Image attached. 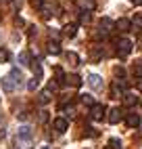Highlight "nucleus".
<instances>
[{"instance_id":"nucleus-9","label":"nucleus","mask_w":142,"mask_h":149,"mask_svg":"<svg viewBox=\"0 0 142 149\" xmlns=\"http://www.w3.org/2000/svg\"><path fill=\"white\" fill-rule=\"evenodd\" d=\"M115 27L119 29V32H130L132 21H130V19H123V17H121V19H117V21H115Z\"/></svg>"},{"instance_id":"nucleus-10","label":"nucleus","mask_w":142,"mask_h":149,"mask_svg":"<svg viewBox=\"0 0 142 149\" xmlns=\"http://www.w3.org/2000/svg\"><path fill=\"white\" fill-rule=\"evenodd\" d=\"M125 122H128L130 128H138L140 126V116L138 113H128L125 116Z\"/></svg>"},{"instance_id":"nucleus-1","label":"nucleus","mask_w":142,"mask_h":149,"mask_svg":"<svg viewBox=\"0 0 142 149\" xmlns=\"http://www.w3.org/2000/svg\"><path fill=\"white\" fill-rule=\"evenodd\" d=\"M130 53H132V40H128V38H121V40L117 42V55L128 57Z\"/></svg>"},{"instance_id":"nucleus-23","label":"nucleus","mask_w":142,"mask_h":149,"mask_svg":"<svg viewBox=\"0 0 142 149\" xmlns=\"http://www.w3.org/2000/svg\"><path fill=\"white\" fill-rule=\"evenodd\" d=\"M92 36H94V40H103V38H107L109 34L105 32V29H96V32H94Z\"/></svg>"},{"instance_id":"nucleus-2","label":"nucleus","mask_w":142,"mask_h":149,"mask_svg":"<svg viewBox=\"0 0 142 149\" xmlns=\"http://www.w3.org/2000/svg\"><path fill=\"white\" fill-rule=\"evenodd\" d=\"M105 111H107L105 105L94 103L92 107H90V118H92V120H103V118H105Z\"/></svg>"},{"instance_id":"nucleus-7","label":"nucleus","mask_w":142,"mask_h":149,"mask_svg":"<svg viewBox=\"0 0 142 149\" xmlns=\"http://www.w3.org/2000/svg\"><path fill=\"white\" fill-rule=\"evenodd\" d=\"M88 84L94 88V91H100V88H103V82H100V76L98 74H90L88 76Z\"/></svg>"},{"instance_id":"nucleus-4","label":"nucleus","mask_w":142,"mask_h":149,"mask_svg":"<svg viewBox=\"0 0 142 149\" xmlns=\"http://www.w3.org/2000/svg\"><path fill=\"white\" fill-rule=\"evenodd\" d=\"M52 126H54V130H57L59 134H63V132H67L69 122H67V118H57V120L52 122Z\"/></svg>"},{"instance_id":"nucleus-24","label":"nucleus","mask_w":142,"mask_h":149,"mask_svg":"<svg viewBox=\"0 0 142 149\" xmlns=\"http://www.w3.org/2000/svg\"><path fill=\"white\" fill-rule=\"evenodd\" d=\"M82 103H86V105L92 107V105H94V97H92V95H82Z\"/></svg>"},{"instance_id":"nucleus-28","label":"nucleus","mask_w":142,"mask_h":149,"mask_svg":"<svg viewBox=\"0 0 142 149\" xmlns=\"http://www.w3.org/2000/svg\"><path fill=\"white\" fill-rule=\"evenodd\" d=\"M65 116H67V118H73V116H75V107H73V105L65 107Z\"/></svg>"},{"instance_id":"nucleus-32","label":"nucleus","mask_w":142,"mask_h":149,"mask_svg":"<svg viewBox=\"0 0 142 149\" xmlns=\"http://www.w3.org/2000/svg\"><path fill=\"white\" fill-rule=\"evenodd\" d=\"M15 23H17L19 27H23V25H25V21H23V19H21V17H17V19H15Z\"/></svg>"},{"instance_id":"nucleus-13","label":"nucleus","mask_w":142,"mask_h":149,"mask_svg":"<svg viewBox=\"0 0 142 149\" xmlns=\"http://www.w3.org/2000/svg\"><path fill=\"white\" fill-rule=\"evenodd\" d=\"M17 59H19V63H21V65H25V67H29V63H32V55H29L27 51H21Z\"/></svg>"},{"instance_id":"nucleus-30","label":"nucleus","mask_w":142,"mask_h":149,"mask_svg":"<svg viewBox=\"0 0 142 149\" xmlns=\"http://www.w3.org/2000/svg\"><path fill=\"white\" fill-rule=\"evenodd\" d=\"M42 4H44V0H32V6H36V8H42Z\"/></svg>"},{"instance_id":"nucleus-18","label":"nucleus","mask_w":142,"mask_h":149,"mask_svg":"<svg viewBox=\"0 0 142 149\" xmlns=\"http://www.w3.org/2000/svg\"><path fill=\"white\" fill-rule=\"evenodd\" d=\"M113 27H115V23L111 21V19H107V17L103 19V21H100V29H105L107 34H109V32H111V29H113Z\"/></svg>"},{"instance_id":"nucleus-11","label":"nucleus","mask_w":142,"mask_h":149,"mask_svg":"<svg viewBox=\"0 0 142 149\" xmlns=\"http://www.w3.org/2000/svg\"><path fill=\"white\" fill-rule=\"evenodd\" d=\"M63 34H65L67 38H75V34H77V25H75V23H67V25L63 27Z\"/></svg>"},{"instance_id":"nucleus-3","label":"nucleus","mask_w":142,"mask_h":149,"mask_svg":"<svg viewBox=\"0 0 142 149\" xmlns=\"http://www.w3.org/2000/svg\"><path fill=\"white\" fill-rule=\"evenodd\" d=\"M123 118V111H121L119 107H113V109H109V116H107V120L109 124H119V120Z\"/></svg>"},{"instance_id":"nucleus-33","label":"nucleus","mask_w":142,"mask_h":149,"mask_svg":"<svg viewBox=\"0 0 142 149\" xmlns=\"http://www.w3.org/2000/svg\"><path fill=\"white\" fill-rule=\"evenodd\" d=\"M27 118H29V113H25V111L19 113V120H27Z\"/></svg>"},{"instance_id":"nucleus-35","label":"nucleus","mask_w":142,"mask_h":149,"mask_svg":"<svg viewBox=\"0 0 142 149\" xmlns=\"http://www.w3.org/2000/svg\"><path fill=\"white\" fill-rule=\"evenodd\" d=\"M42 149H50V147H42Z\"/></svg>"},{"instance_id":"nucleus-36","label":"nucleus","mask_w":142,"mask_h":149,"mask_svg":"<svg viewBox=\"0 0 142 149\" xmlns=\"http://www.w3.org/2000/svg\"><path fill=\"white\" fill-rule=\"evenodd\" d=\"M105 149H111V147H105Z\"/></svg>"},{"instance_id":"nucleus-27","label":"nucleus","mask_w":142,"mask_h":149,"mask_svg":"<svg viewBox=\"0 0 142 149\" xmlns=\"http://www.w3.org/2000/svg\"><path fill=\"white\" fill-rule=\"evenodd\" d=\"M134 25L142 29V13H136V15H134Z\"/></svg>"},{"instance_id":"nucleus-22","label":"nucleus","mask_w":142,"mask_h":149,"mask_svg":"<svg viewBox=\"0 0 142 149\" xmlns=\"http://www.w3.org/2000/svg\"><path fill=\"white\" fill-rule=\"evenodd\" d=\"M8 59H11V51H6V48H0V63H6Z\"/></svg>"},{"instance_id":"nucleus-17","label":"nucleus","mask_w":142,"mask_h":149,"mask_svg":"<svg viewBox=\"0 0 142 149\" xmlns=\"http://www.w3.org/2000/svg\"><path fill=\"white\" fill-rule=\"evenodd\" d=\"M65 59L69 61V65H79V57H77V53H73V51L65 53Z\"/></svg>"},{"instance_id":"nucleus-20","label":"nucleus","mask_w":142,"mask_h":149,"mask_svg":"<svg viewBox=\"0 0 142 149\" xmlns=\"http://www.w3.org/2000/svg\"><path fill=\"white\" fill-rule=\"evenodd\" d=\"M29 67L34 69L36 78H42V65H40V61H32V63H29Z\"/></svg>"},{"instance_id":"nucleus-34","label":"nucleus","mask_w":142,"mask_h":149,"mask_svg":"<svg viewBox=\"0 0 142 149\" xmlns=\"http://www.w3.org/2000/svg\"><path fill=\"white\" fill-rule=\"evenodd\" d=\"M86 130H88L90 136H96V130H94V128H86Z\"/></svg>"},{"instance_id":"nucleus-5","label":"nucleus","mask_w":142,"mask_h":149,"mask_svg":"<svg viewBox=\"0 0 142 149\" xmlns=\"http://www.w3.org/2000/svg\"><path fill=\"white\" fill-rule=\"evenodd\" d=\"M15 88H17L15 80H13L11 76H4V78H2V91H4V93H13Z\"/></svg>"},{"instance_id":"nucleus-14","label":"nucleus","mask_w":142,"mask_h":149,"mask_svg":"<svg viewBox=\"0 0 142 149\" xmlns=\"http://www.w3.org/2000/svg\"><path fill=\"white\" fill-rule=\"evenodd\" d=\"M8 76H11L13 80H15V84H17V86H21V84H23V74L19 72L17 67H15V69H11V74H8Z\"/></svg>"},{"instance_id":"nucleus-12","label":"nucleus","mask_w":142,"mask_h":149,"mask_svg":"<svg viewBox=\"0 0 142 149\" xmlns=\"http://www.w3.org/2000/svg\"><path fill=\"white\" fill-rule=\"evenodd\" d=\"M65 82L71 84V86H75V88H79V86H82V78L75 76V74H71V76H65Z\"/></svg>"},{"instance_id":"nucleus-8","label":"nucleus","mask_w":142,"mask_h":149,"mask_svg":"<svg viewBox=\"0 0 142 149\" xmlns=\"http://www.w3.org/2000/svg\"><path fill=\"white\" fill-rule=\"evenodd\" d=\"M75 4H77L79 8H82L84 13H90V11H94V6H96V4H94V0H77Z\"/></svg>"},{"instance_id":"nucleus-6","label":"nucleus","mask_w":142,"mask_h":149,"mask_svg":"<svg viewBox=\"0 0 142 149\" xmlns=\"http://www.w3.org/2000/svg\"><path fill=\"white\" fill-rule=\"evenodd\" d=\"M38 101L42 103V105L50 103V101H52V91H50V88H44V91H40V95H38Z\"/></svg>"},{"instance_id":"nucleus-15","label":"nucleus","mask_w":142,"mask_h":149,"mask_svg":"<svg viewBox=\"0 0 142 149\" xmlns=\"http://www.w3.org/2000/svg\"><path fill=\"white\" fill-rule=\"evenodd\" d=\"M19 139L29 141V139H32V128H29V126H21V128H19Z\"/></svg>"},{"instance_id":"nucleus-31","label":"nucleus","mask_w":142,"mask_h":149,"mask_svg":"<svg viewBox=\"0 0 142 149\" xmlns=\"http://www.w3.org/2000/svg\"><path fill=\"white\" fill-rule=\"evenodd\" d=\"M48 120V111H40V122H46Z\"/></svg>"},{"instance_id":"nucleus-16","label":"nucleus","mask_w":142,"mask_h":149,"mask_svg":"<svg viewBox=\"0 0 142 149\" xmlns=\"http://www.w3.org/2000/svg\"><path fill=\"white\" fill-rule=\"evenodd\" d=\"M48 53L50 55H61V44L57 40H50L48 42Z\"/></svg>"},{"instance_id":"nucleus-25","label":"nucleus","mask_w":142,"mask_h":149,"mask_svg":"<svg viewBox=\"0 0 142 149\" xmlns=\"http://www.w3.org/2000/svg\"><path fill=\"white\" fill-rule=\"evenodd\" d=\"M90 19H92L90 13H82V15H79V23H90Z\"/></svg>"},{"instance_id":"nucleus-19","label":"nucleus","mask_w":142,"mask_h":149,"mask_svg":"<svg viewBox=\"0 0 142 149\" xmlns=\"http://www.w3.org/2000/svg\"><path fill=\"white\" fill-rule=\"evenodd\" d=\"M136 101H138V97H136V95H132V93L123 95V103H125L128 107H132V105H136Z\"/></svg>"},{"instance_id":"nucleus-26","label":"nucleus","mask_w":142,"mask_h":149,"mask_svg":"<svg viewBox=\"0 0 142 149\" xmlns=\"http://www.w3.org/2000/svg\"><path fill=\"white\" fill-rule=\"evenodd\" d=\"M134 74H136L138 78H142V61H136V65H134Z\"/></svg>"},{"instance_id":"nucleus-29","label":"nucleus","mask_w":142,"mask_h":149,"mask_svg":"<svg viewBox=\"0 0 142 149\" xmlns=\"http://www.w3.org/2000/svg\"><path fill=\"white\" fill-rule=\"evenodd\" d=\"M109 147H111V149H121V143L117 141V139H111V143H109Z\"/></svg>"},{"instance_id":"nucleus-21","label":"nucleus","mask_w":142,"mask_h":149,"mask_svg":"<svg viewBox=\"0 0 142 149\" xmlns=\"http://www.w3.org/2000/svg\"><path fill=\"white\" fill-rule=\"evenodd\" d=\"M38 86H40V78H36V76H34L32 80L27 82V91H36Z\"/></svg>"}]
</instances>
